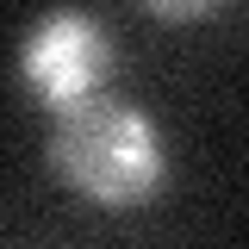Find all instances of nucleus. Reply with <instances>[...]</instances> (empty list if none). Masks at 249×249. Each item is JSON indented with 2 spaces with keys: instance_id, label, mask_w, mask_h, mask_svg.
<instances>
[{
  "instance_id": "f03ea898",
  "label": "nucleus",
  "mask_w": 249,
  "mask_h": 249,
  "mask_svg": "<svg viewBox=\"0 0 249 249\" xmlns=\"http://www.w3.org/2000/svg\"><path fill=\"white\" fill-rule=\"evenodd\" d=\"M119 75V44L88 6H56L25 31L19 44V81H25L50 112H69L93 93L112 88Z\"/></svg>"
},
{
  "instance_id": "f257e3e1",
  "label": "nucleus",
  "mask_w": 249,
  "mask_h": 249,
  "mask_svg": "<svg viewBox=\"0 0 249 249\" xmlns=\"http://www.w3.org/2000/svg\"><path fill=\"white\" fill-rule=\"evenodd\" d=\"M50 168L81 199L106 206V212H124V206H143L168 181V143H162V131L143 106L93 93L81 106L56 112Z\"/></svg>"
},
{
  "instance_id": "7ed1b4c3",
  "label": "nucleus",
  "mask_w": 249,
  "mask_h": 249,
  "mask_svg": "<svg viewBox=\"0 0 249 249\" xmlns=\"http://www.w3.org/2000/svg\"><path fill=\"white\" fill-rule=\"evenodd\" d=\"M212 6H224V0H143V13H156V19H206Z\"/></svg>"
}]
</instances>
